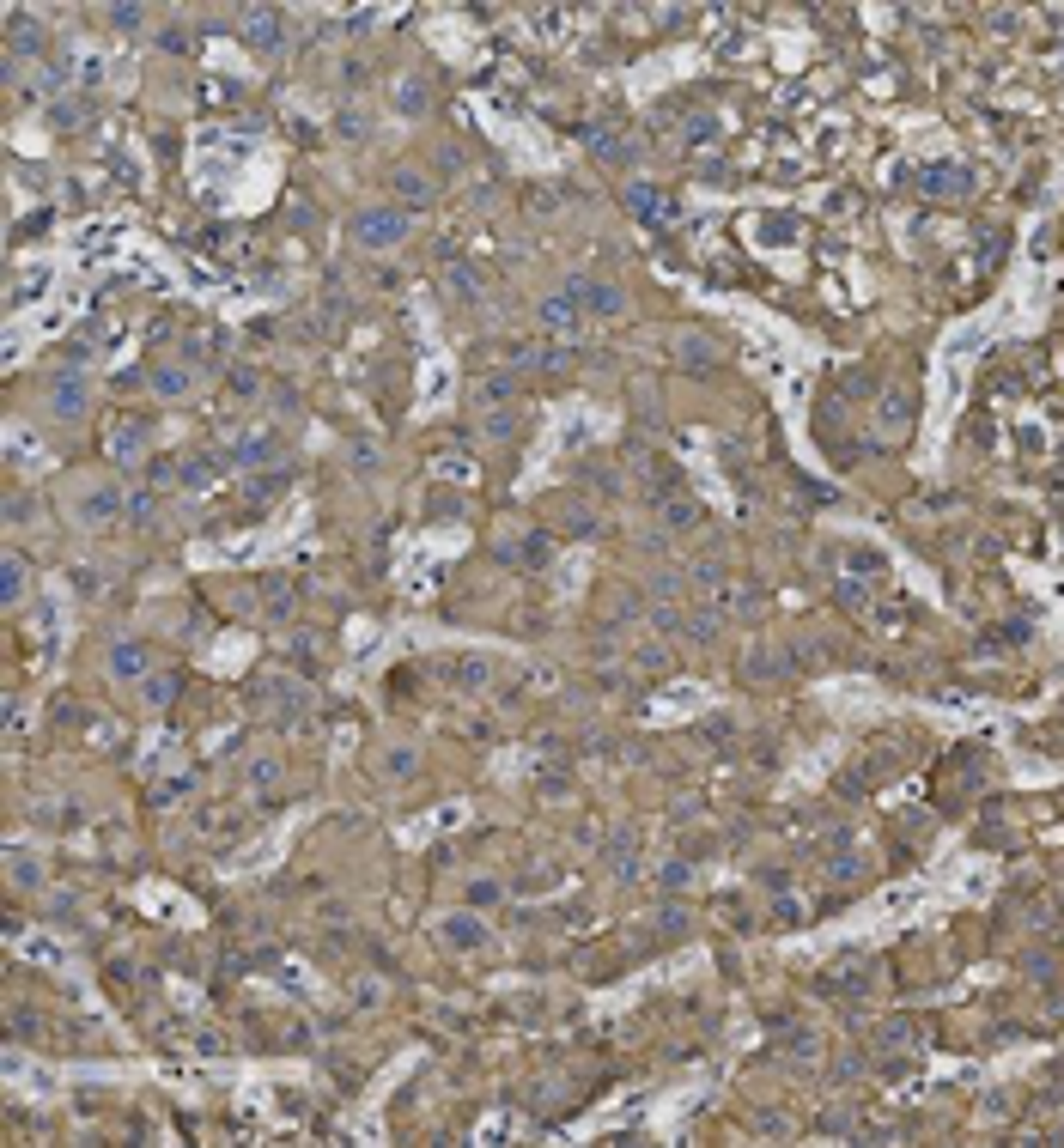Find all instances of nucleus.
Returning <instances> with one entry per match:
<instances>
[{
	"label": "nucleus",
	"mask_w": 1064,
	"mask_h": 1148,
	"mask_svg": "<svg viewBox=\"0 0 1064 1148\" xmlns=\"http://www.w3.org/2000/svg\"><path fill=\"white\" fill-rule=\"evenodd\" d=\"M469 900H475V906H493V900H499V888H493V882H475V888H469Z\"/></svg>",
	"instance_id": "nucleus-55"
},
{
	"label": "nucleus",
	"mask_w": 1064,
	"mask_h": 1148,
	"mask_svg": "<svg viewBox=\"0 0 1064 1148\" xmlns=\"http://www.w3.org/2000/svg\"><path fill=\"white\" fill-rule=\"evenodd\" d=\"M86 98H92V92H80L74 104H55V110H49V122H55V128H74V122L86 116Z\"/></svg>",
	"instance_id": "nucleus-37"
},
{
	"label": "nucleus",
	"mask_w": 1064,
	"mask_h": 1148,
	"mask_svg": "<svg viewBox=\"0 0 1064 1148\" xmlns=\"http://www.w3.org/2000/svg\"><path fill=\"white\" fill-rule=\"evenodd\" d=\"M657 511H663V529H676V535H682V529H700V505H694V499H682V493H676V499H663Z\"/></svg>",
	"instance_id": "nucleus-18"
},
{
	"label": "nucleus",
	"mask_w": 1064,
	"mask_h": 1148,
	"mask_svg": "<svg viewBox=\"0 0 1064 1148\" xmlns=\"http://www.w3.org/2000/svg\"><path fill=\"white\" fill-rule=\"evenodd\" d=\"M627 207L639 219H682V207L670 194H657V182H627Z\"/></svg>",
	"instance_id": "nucleus-8"
},
{
	"label": "nucleus",
	"mask_w": 1064,
	"mask_h": 1148,
	"mask_svg": "<svg viewBox=\"0 0 1064 1148\" xmlns=\"http://www.w3.org/2000/svg\"><path fill=\"white\" fill-rule=\"evenodd\" d=\"M110 19H116V31H141V25H147V13H141V7H116Z\"/></svg>",
	"instance_id": "nucleus-46"
},
{
	"label": "nucleus",
	"mask_w": 1064,
	"mask_h": 1148,
	"mask_svg": "<svg viewBox=\"0 0 1064 1148\" xmlns=\"http://www.w3.org/2000/svg\"><path fill=\"white\" fill-rule=\"evenodd\" d=\"M219 468H231V462H225V450H195V456H183V487H189V493L213 487Z\"/></svg>",
	"instance_id": "nucleus-9"
},
{
	"label": "nucleus",
	"mask_w": 1064,
	"mask_h": 1148,
	"mask_svg": "<svg viewBox=\"0 0 1064 1148\" xmlns=\"http://www.w3.org/2000/svg\"><path fill=\"white\" fill-rule=\"evenodd\" d=\"M444 286L456 292V298H481V274L469 261H450V274H444Z\"/></svg>",
	"instance_id": "nucleus-22"
},
{
	"label": "nucleus",
	"mask_w": 1064,
	"mask_h": 1148,
	"mask_svg": "<svg viewBox=\"0 0 1064 1148\" xmlns=\"http://www.w3.org/2000/svg\"><path fill=\"white\" fill-rule=\"evenodd\" d=\"M116 511H128V499H122L116 487H98V493L80 499V517H86V523H110Z\"/></svg>",
	"instance_id": "nucleus-15"
},
{
	"label": "nucleus",
	"mask_w": 1064,
	"mask_h": 1148,
	"mask_svg": "<svg viewBox=\"0 0 1064 1148\" xmlns=\"http://www.w3.org/2000/svg\"><path fill=\"white\" fill-rule=\"evenodd\" d=\"M657 882H663V888L676 894V888H688V882H694V869H688L682 857H670V863H663V875H657Z\"/></svg>",
	"instance_id": "nucleus-39"
},
{
	"label": "nucleus",
	"mask_w": 1064,
	"mask_h": 1148,
	"mask_svg": "<svg viewBox=\"0 0 1064 1148\" xmlns=\"http://www.w3.org/2000/svg\"><path fill=\"white\" fill-rule=\"evenodd\" d=\"M657 936H676V942H682V936H688V912H682V906H663V912H657Z\"/></svg>",
	"instance_id": "nucleus-33"
},
{
	"label": "nucleus",
	"mask_w": 1064,
	"mask_h": 1148,
	"mask_svg": "<svg viewBox=\"0 0 1064 1148\" xmlns=\"http://www.w3.org/2000/svg\"><path fill=\"white\" fill-rule=\"evenodd\" d=\"M37 511H43V505H37L31 493H13V499H7V523H31Z\"/></svg>",
	"instance_id": "nucleus-40"
},
{
	"label": "nucleus",
	"mask_w": 1064,
	"mask_h": 1148,
	"mask_svg": "<svg viewBox=\"0 0 1064 1148\" xmlns=\"http://www.w3.org/2000/svg\"><path fill=\"white\" fill-rule=\"evenodd\" d=\"M395 110H402V116H420V110H426V86H420V80H408L402 92H395Z\"/></svg>",
	"instance_id": "nucleus-34"
},
{
	"label": "nucleus",
	"mask_w": 1064,
	"mask_h": 1148,
	"mask_svg": "<svg viewBox=\"0 0 1064 1148\" xmlns=\"http://www.w3.org/2000/svg\"><path fill=\"white\" fill-rule=\"evenodd\" d=\"M548 553H554L548 535H523V547H517V559H523V565H548Z\"/></svg>",
	"instance_id": "nucleus-31"
},
{
	"label": "nucleus",
	"mask_w": 1064,
	"mask_h": 1148,
	"mask_svg": "<svg viewBox=\"0 0 1064 1148\" xmlns=\"http://www.w3.org/2000/svg\"><path fill=\"white\" fill-rule=\"evenodd\" d=\"M578 316H584V310H578V304H572L566 292L542 304V322H548V328H560V334H578Z\"/></svg>",
	"instance_id": "nucleus-19"
},
{
	"label": "nucleus",
	"mask_w": 1064,
	"mask_h": 1148,
	"mask_svg": "<svg viewBox=\"0 0 1064 1148\" xmlns=\"http://www.w3.org/2000/svg\"><path fill=\"white\" fill-rule=\"evenodd\" d=\"M189 784H195V778H171V784H159V790H153V796H159V802H171V796H183V790H189Z\"/></svg>",
	"instance_id": "nucleus-54"
},
{
	"label": "nucleus",
	"mask_w": 1064,
	"mask_h": 1148,
	"mask_svg": "<svg viewBox=\"0 0 1064 1148\" xmlns=\"http://www.w3.org/2000/svg\"><path fill=\"white\" fill-rule=\"evenodd\" d=\"M225 462H231V468H274V462H280V432H249V438H237V444L225 450Z\"/></svg>",
	"instance_id": "nucleus-5"
},
{
	"label": "nucleus",
	"mask_w": 1064,
	"mask_h": 1148,
	"mask_svg": "<svg viewBox=\"0 0 1064 1148\" xmlns=\"http://www.w3.org/2000/svg\"><path fill=\"white\" fill-rule=\"evenodd\" d=\"M37 882H43V869H37L25 851H13V888H37Z\"/></svg>",
	"instance_id": "nucleus-36"
},
{
	"label": "nucleus",
	"mask_w": 1064,
	"mask_h": 1148,
	"mask_svg": "<svg viewBox=\"0 0 1064 1148\" xmlns=\"http://www.w3.org/2000/svg\"><path fill=\"white\" fill-rule=\"evenodd\" d=\"M389 194H395V207H402V213H426V207H432V200H438V182H432L426 170H414V164H402V170H395V176H389Z\"/></svg>",
	"instance_id": "nucleus-3"
},
{
	"label": "nucleus",
	"mask_w": 1064,
	"mask_h": 1148,
	"mask_svg": "<svg viewBox=\"0 0 1064 1148\" xmlns=\"http://www.w3.org/2000/svg\"><path fill=\"white\" fill-rule=\"evenodd\" d=\"M676 589H682V577H676V571H663V577H657V583H651V595H657V601H670V595H676Z\"/></svg>",
	"instance_id": "nucleus-51"
},
{
	"label": "nucleus",
	"mask_w": 1064,
	"mask_h": 1148,
	"mask_svg": "<svg viewBox=\"0 0 1064 1148\" xmlns=\"http://www.w3.org/2000/svg\"><path fill=\"white\" fill-rule=\"evenodd\" d=\"M274 778H280L274 760H255V766H249V784H255V790H274Z\"/></svg>",
	"instance_id": "nucleus-44"
},
{
	"label": "nucleus",
	"mask_w": 1064,
	"mask_h": 1148,
	"mask_svg": "<svg viewBox=\"0 0 1064 1148\" xmlns=\"http://www.w3.org/2000/svg\"><path fill=\"white\" fill-rule=\"evenodd\" d=\"M49 49V37L31 25V13H13V61H25V55H43Z\"/></svg>",
	"instance_id": "nucleus-16"
},
{
	"label": "nucleus",
	"mask_w": 1064,
	"mask_h": 1148,
	"mask_svg": "<svg viewBox=\"0 0 1064 1148\" xmlns=\"http://www.w3.org/2000/svg\"><path fill=\"white\" fill-rule=\"evenodd\" d=\"M280 37H286V31H280V13H268V7H249V13H243V43H249L255 55H274Z\"/></svg>",
	"instance_id": "nucleus-7"
},
{
	"label": "nucleus",
	"mask_w": 1064,
	"mask_h": 1148,
	"mask_svg": "<svg viewBox=\"0 0 1064 1148\" xmlns=\"http://www.w3.org/2000/svg\"><path fill=\"white\" fill-rule=\"evenodd\" d=\"M706 735H712V741H730V735H736V723H730V717H712Z\"/></svg>",
	"instance_id": "nucleus-53"
},
{
	"label": "nucleus",
	"mask_w": 1064,
	"mask_h": 1148,
	"mask_svg": "<svg viewBox=\"0 0 1064 1148\" xmlns=\"http://www.w3.org/2000/svg\"><path fill=\"white\" fill-rule=\"evenodd\" d=\"M712 134H718V122H712V116H694V122H688V141H694V146H706Z\"/></svg>",
	"instance_id": "nucleus-47"
},
{
	"label": "nucleus",
	"mask_w": 1064,
	"mask_h": 1148,
	"mask_svg": "<svg viewBox=\"0 0 1064 1148\" xmlns=\"http://www.w3.org/2000/svg\"><path fill=\"white\" fill-rule=\"evenodd\" d=\"M153 389H159L165 401H177V395H189V371H183V365H159V371H153Z\"/></svg>",
	"instance_id": "nucleus-23"
},
{
	"label": "nucleus",
	"mask_w": 1064,
	"mask_h": 1148,
	"mask_svg": "<svg viewBox=\"0 0 1064 1148\" xmlns=\"http://www.w3.org/2000/svg\"><path fill=\"white\" fill-rule=\"evenodd\" d=\"M487 681H493V674H487V662H481V656H462V662H456V687H469V693H475V687H487Z\"/></svg>",
	"instance_id": "nucleus-28"
},
{
	"label": "nucleus",
	"mask_w": 1064,
	"mask_h": 1148,
	"mask_svg": "<svg viewBox=\"0 0 1064 1148\" xmlns=\"http://www.w3.org/2000/svg\"><path fill=\"white\" fill-rule=\"evenodd\" d=\"M682 638H688V644H712V638H718V614H694Z\"/></svg>",
	"instance_id": "nucleus-35"
},
{
	"label": "nucleus",
	"mask_w": 1064,
	"mask_h": 1148,
	"mask_svg": "<svg viewBox=\"0 0 1064 1148\" xmlns=\"http://www.w3.org/2000/svg\"><path fill=\"white\" fill-rule=\"evenodd\" d=\"M584 146L603 164H639V141H627L621 128H584Z\"/></svg>",
	"instance_id": "nucleus-6"
},
{
	"label": "nucleus",
	"mask_w": 1064,
	"mask_h": 1148,
	"mask_svg": "<svg viewBox=\"0 0 1064 1148\" xmlns=\"http://www.w3.org/2000/svg\"><path fill=\"white\" fill-rule=\"evenodd\" d=\"M590 481H596V487H603V493H621V487H627V481L615 475V468H590Z\"/></svg>",
	"instance_id": "nucleus-50"
},
{
	"label": "nucleus",
	"mask_w": 1064,
	"mask_h": 1148,
	"mask_svg": "<svg viewBox=\"0 0 1064 1148\" xmlns=\"http://www.w3.org/2000/svg\"><path fill=\"white\" fill-rule=\"evenodd\" d=\"M566 298H572L578 310H596V316H627V292H621L615 280H584V274H572V280H566Z\"/></svg>",
	"instance_id": "nucleus-2"
},
{
	"label": "nucleus",
	"mask_w": 1064,
	"mask_h": 1148,
	"mask_svg": "<svg viewBox=\"0 0 1064 1148\" xmlns=\"http://www.w3.org/2000/svg\"><path fill=\"white\" fill-rule=\"evenodd\" d=\"M676 365H688V371H712V365H718V347L706 341V334H676Z\"/></svg>",
	"instance_id": "nucleus-12"
},
{
	"label": "nucleus",
	"mask_w": 1064,
	"mask_h": 1148,
	"mask_svg": "<svg viewBox=\"0 0 1064 1148\" xmlns=\"http://www.w3.org/2000/svg\"><path fill=\"white\" fill-rule=\"evenodd\" d=\"M225 389H231L237 401H255V395H261V377H255V365H225Z\"/></svg>",
	"instance_id": "nucleus-20"
},
{
	"label": "nucleus",
	"mask_w": 1064,
	"mask_h": 1148,
	"mask_svg": "<svg viewBox=\"0 0 1064 1148\" xmlns=\"http://www.w3.org/2000/svg\"><path fill=\"white\" fill-rule=\"evenodd\" d=\"M481 438H493V444L517 438V414H511V408H493V414H481Z\"/></svg>",
	"instance_id": "nucleus-24"
},
{
	"label": "nucleus",
	"mask_w": 1064,
	"mask_h": 1148,
	"mask_svg": "<svg viewBox=\"0 0 1064 1148\" xmlns=\"http://www.w3.org/2000/svg\"><path fill=\"white\" fill-rule=\"evenodd\" d=\"M92 408V383L80 377V371H61L55 383H49V414H61V420H80Z\"/></svg>",
	"instance_id": "nucleus-4"
},
{
	"label": "nucleus",
	"mask_w": 1064,
	"mask_h": 1148,
	"mask_svg": "<svg viewBox=\"0 0 1064 1148\" xmlns=\"http://www.w3.org/2000/svg\"><path fill=\"white\" fill-rule=\"evenodd\" d=\"M116 674H147V650H135V644H116Z\"/></svg>",
	"instance_id": "nucleus-32"
},
{
	"label": "nucleus",
	"mask_w": 1064,
	"mask_h": 1148,
	"mask_svg": "<svg viewBox=\"0 0 1064 1148\" xmlns=\"http://www.w3.org/2000/svg\"><path fill=\"white\" fill-rule=\"evenodd\" d=\"M335 134H341V141H359V134H365V116H353V110L335 116Z\"/></svg>",
	"instance_id": "nucleus-48"
},
{
	"label": "nucleus",
	"mask_w": 1064,
	"mask_h": 1148,
	"mask_svg": "<svg viewBox=\"0 0 1064 1148\" xmlns=\"http://www.w3.org/2000/svg\"><path fill=\"white\" fill-rule=\"evenodd\" d=\"M353 237L365 243V249H395L408 237V213L402 207H359L353 213Z\"/></svg>",
	"instance_id": "nucleus-1"
},
{
	"label": "nucleus",
	"mask_w": 1064,
	"mask_h": 1148,
	"mask_svg": "<svg viewBox=\"0 0 1064 1148\" xmlns=\"http://www.w3.org/2000/svg\"><path fill=\"white\" fill-rule=\"evenodd\" d=\"M772 924H784V930L803 924V906H796V900H778V906H772Z\"/></svg>",
	"instance_id": "nucleus-49"
},
{
	"label": "nucleus",
	"mask_w": 1064,
	"mask_h": 1148,
	"mask_svg": "<svg viewBox=\"0 0 1064 1148\" xmlns=\"http://www.w3.org/2000/svg\"><path fill=\"white\" fill-rule=\"evenodd\" d=\"M159 517V499L153 493H135V499H128V523H153Z\"/></svg>",
	"instance_id": "nucleus-42"
},
{
	"label": "nucleus",
	"mask_w": 1064,
	"mask_h": 1148,
	"mask_svg": "<svg viewBox=\"0 0 1064 1148\" xmlns=\"http://www.w3.org/2000/svg\"><path fill=\"white\" fill-rule=\"evenodd\" d=\"M784 668H790V650H766V644L748 650V674H754V681H778Z\"/></svg>",
	"instance_id": "nucleus-17"
},
{
	"label": "nucleus",
	"mask_w": 1064,
	"mask_h": 1148,
	"mask_svg": "<svg viewBox=\"0 0 1064 1148\" xmlns=\"http://www.w3.org/2000/svg\"><path fill=\"white\" fill-rule=\"evenodd\" d=\"M560 529H566V535H578V541H590V535H603V523H596V511H584V505H572V511L560 517Z\"/></svg>",
	"instance_id": "nucleus-26"
},
{
	"label": "nucleus",
	"mask_w": 1064,
	"mask_h": 1148,
	"mask_svg": "<svg viewBox=\"0 0 1064 1148\" xmlns=\"http://www.w3.org/2000/svg\"><path fill=\"white\" fill-rule=\"evenodd\" d=\"M444 936L456 942V948H481V924H475V918H450Z\"/></svg>",
	"instance_id": "nucleus-29"
},
{
	"label": "nucleus",
	"mask_w": 1064,
	"mask_h": 1148,
	"mask_svg": "<svg viewBox=\"0 0 1064 1148\" xmlns=\"http://www.w3.org/2000/svg\"><path fill=\"white\" fill-rule=\"evenodd\" d=\"M924 182H930V194H961V170H924Z\"/></svg>",
	"instance_id": "nucleus-38"
},
{
	"label": "nucleus",
	"mask_w": 1064,
	"mask_h": 1148,
	"mask_svg": "<svg viewBox=\"0 0 1064 1148\" xmlns=\"http://www.w3.org/2000/svg\"><path fill=\"white\" fill-rule=\"evenodd\" d=\"M347 462H353V475H377V468H383V450H377L371 438H353V450H347Z\"/></svg>",
	"instance_id": "nucleus-25"
},
{
	"label": "nucleus",
	"mask_w": 1064,
	"mask_h": 1148,
	"mask_svg": "<svg viewBox=\"0 0 1064 1148\" xmlns=\"http://www.w3.org/2000/svg\"><path fill=\"white\" fill-rule=\"evenodd\" d=\"M177 687H183L177 674H141V699H147V705H171Z\"/></svg>",
	"instance_id": "nucleus-21"
},
{
	"label": "nucleus",
	"mask_w": 1064,
	"mask_h": 1148,
	"mask_svg": "<svg viewBox=\"0 0 1064 1148\" xmlns=\"http://www.w3.org/2000/svg\"><path fill=\"white\" fill-rule=\"evenodd\" d=\"M141 444H147V426H122V438H116V444H110V450H116V456H122V462H128V456H135V450H141Z\"/></svg>",
	"instance_id": "nucleus-41"
},
{
	"label": "nucleus",
	"mask_w": 1064,
	"mask_h": 1148,
	"mask_svg": "<svg viewBox=\"0 0 1064 1148\" xmlns=\"http://www.w3.org/2000/svg\"><path fill=\"white\" fill-rule=\"evenodd\" d=\"M286 481H292L286 468H255V475L243 481V499H249V505H268V499H280V493H286Z\"/></svg>",
	"instance_id": "nucleus-13"
},
{
	"label": "nucleus",
	"mask_w": 1064,
	"mask_h": 1148,
	"mask_svg": "<svg viewBox=\"0 0 1064 1148\" xmlns=\"http://www.w3.org/2000/svg\"><path fill=\"white\" fill-rule=\"evenodd\" d=\"M414 766H420V754H414V748H389V754H383V778H395V784L414 778Z\"/></svg>",
	"instance_id": "nucleus-27"
},
{
	"label": "nucleus",
	"mask_w": 1064,
	"mask_h": 1148,
	"mask_svg": "<svg viewBox=\"0 0 1064 1148\" xmlns=\"http://www.w3.org/2000/svg\"><path fill=\"white\" fill-rule=\"evenodd\" d=\"M621 462H633L639 475H645V468H651V450H645V438H627V444H621Z\"/></svg>",
	"instance_id": "nucleus-43"
},
{
	"label": "nucleus",
	"mask_w": 1064,
	"mask_h": 1148,
	"mask_svg": "<svg viewBox=\"0 0 1064 1148\" xmlns=\"http://www.w3.org/2000/svg\"><path fill=\"white\" fill-rule=\"evenodd\" d=\"M274 408H280V414H298V389H292V383L274 389Z\"/></svg>",
	"instance_id": "nucleus-52"
},
{
	"label": "nucleus",
	"mask_w": 1064,
	"mask_h": 1148,
	"mask_svg": "<svg viewBox=\"0 0 1064 1148\" xmlns=\"http://www.w3.org/2000/svg\"><path fill=\"white\" fill-rule=\"evenodd\" d=\"M159 49H171V55H183V49H189V37H183V31H165V37H159Z\"/></svg>",
	"instance_id": "nucleus-56"
},
{
	"label": "nucleus",
	"mask_w": 1064,
	"mask_h": 1148,
	"mask_svg": "<svg viewBox=\"0 0 1064 1148\" xmlns=\"http://www.w3.org/2000/svg\"><path fill=\"white\" fill-rule=\"evenodd\" d=\"M511 395H517V371H487V377L469 389V401H475V408H487V414H493V408H505Z\"/></svg>",
	"instance_id": "nucleus-10"
},
{
	"label": "nucleus",
	"mask_w": 1064,
	"mask_h": 1148,
	"mask_svg": "<svg viewBox=\"0 0 1064 1148\" xmlns=\"http://www.w3.org/2000/svg\"><path fill=\"white\" fill-rule=\"evenodd\" d=\"M0 595H7V601H19V595H25V559H19V553L7 559V571H0Z\"/></svg>",
	"instance_id": "nucleus-30"
},
{
	"label": "nucleus",
	"mask_w": 1064,
	"mask_h": 1148,
	"mask_svg": "<svg viewBox=\"0 0 1064 1148\" xmlns=\"http://www.w3.org/2000/svg\"><path fill=\"white\" fill-rule=\"evenodd\" d=\"M906 420H912V401L900 395V389H888V395H876V426L888 432V438H900L906 432Z\"/></svg>",
	"instance_id": "nucleus-11"
},
{
	"label": "nucleus",
	"mask_w": 1064,
	"mask_h": 1148,
	"mask_svg": "<svg viewBox=\"0 0 1064 1148\" xmlns=\"http://www.w3.org/2000/svg\"><path fill=\"white\" fill-rule=\"evenodd\" d=\"M74 589H80V595H104V577H98L92 565H80V571H74Z\"/></svg>",
	"instance_id": "nucleus-45"
},
{
	"label": "nucleus",
	"mask_w": 1064,
	"mask_h": 1148,
	"mask_svg": "<svg viewBox=\"0 0 1064 1148\" xmlns=\"http://www.w3.org/2000/svg\"><path fill=\"white\" fill-rule=\"evenodd\" d=\"M274 705H280V723H298L310 711V693L292 681V674H274Z\"/></svg>",
	"instance_id": "nucleus-14"
}]
</instances>
